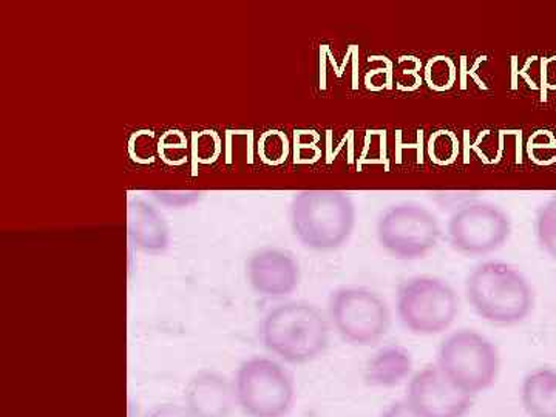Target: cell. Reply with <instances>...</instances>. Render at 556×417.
Wrapping results in <instances>:
<instances>
[{"mask_svg":"<svg viewBox=\"0 0 556 417\" xmlns=\"http://www.w3.org/2000/svg\"><path fill=\"white\" fill-rule=\"evenodd\" d=\"M260 339L277 361L311 364L328 350L331 324L313 303L294 300L266 313L260 325Z\"/></svg>","mask_w":556,"mask_h":417,"instance_id":"cell-1","label":"cell"},{"mask_svg":"<svg viewBox=\"0 0 556 417\" xmlns=\"http://www.w3.org/2000/svg\"><path fill=\"white\" fill-rule=\"evenodd\" d=\"M466 295L475 313L497 327L521 324L535 306V292L525 274L497 260L481 263L468 274Z\"/></svg>","mask_w":556,"mask_h":417,"instance_id":"cell-2","label":"cell"},{"mask_svg":"<svg viewBox=\"0 0 556 417\" xmlns=\"http://www.w3.org/2000/svg\"><path fill=\"white\" fill-rule=\"evenodd\" d=\"M289 222L302 247L316 252L336 251L353 236L356 204L339 190H305L292 200Z\"/></svg>","mask_w":556,"mask_h":417,"instance_id":"cell-3","label":"cell"},{"mask_svg":"<svg viewBox=\"0 0 556 417\" xmlns=\"http://www.w3.org/2000/svg\"><path fill=\"white\" fill-rule=\"evenodd\" d=\"M237 407L248 417H287L295 404V380L283 362L251 357L232 380Z\"/></svg>","mask_w":556,"mask_h":417,"instance_id":"cell-4","label":"cell"},{"mask_svg":"<svg viewBox=\"0 0 556 417\" xmlns=\"http://www.w3.org/2000/svg\"><path fill=\"white\" fill-rule=\"evenodd\" d=\"M437 367L459 390L475 397L495 386L501 371L500 351L481 332L459 329L442 340Z\"/></svg>","mask_w":556,"mask_h":417,"instance_id":"cell-5","label":"cell"},{"mask_svg":"<svg viewBox=\"0 0 556 417\" xmlns=\"http://www.w3.org/2000/svg\"><path fill=\"white\" fill-rule=\"evenodd\" d=\"M396 313L402 327L415 336H438L455 324L459 298L442 278L417 276L397 288Z\"/></svg>","mask_w":556,"mask_h":417,"instance_id":"cell-6","label":"cell"},{"mask_svg":"<svg viewBox=\"0 0 556 417\" xmlns=\"http://www.w3.org/2000/svg\"><path fill=\"white\" fill-rule=\"evenodd\" d=\"M328 320L343 342L375 346L391 328V311L378 292L364 287H342L329 298Z\"/></svg>","mask_w":556,"mask_h":417,"instance_id":"cell-7","label":"cell"},{"mask_svg":"<svg viewBox=\"0 0 556 417\" xmlns=\"http://www.w3.org/2000/svg\"><path fill=\"white\" fill-rule=\"evenodd\" d=\"M378 241L397 260L427 257L441 240L442 229L433 212L415 203L391 206L380 215Z\"/></svg>","mask_w":556,"mask_h":417,"instance_id":"cell-8","label":"cell"},{"mask_svg":"<svg viewBox=\"0 0 556 417\" xmlns=\"http://www.w3.org/2000/svg\"><path fill=\"white\" fill-rule=\"evenodd\" d=\"M511 222L503 208L490 203H471L457 208L448 219L450 247L467 257L492 254L506 244Z\"/></svg>","mask_w":556,"mask_h":417,"instance_id":"cell-9","label":"cell"},{"mask_svg":"<svg viewBox=\"0 0 556 417\" xmlns=\"http://www.w3.org/2000/svg\"><path fill=\"white\" fill-rule=\"evenodd\" d=\"M405 399L424 417H464L473 407V397L445 378L437 364L415 371Z\"/></svg>","mask_w":556,"mask_h":417,"instance_id":"cell-10","label":"cell"},{"mask_svg":"<svg viewBox=\"0 0 556 417\" xmlns=\"http://www.w3.org/2000/svg\"><path fill=\"white\" fill-rule=\"evenodd\" d=\"M249 287L260 298H288L299 288L302 270L291 252L278 248H263L248 260Z\"/></svg>","mask_w":556,"mask_h":417,"instance_id":"cell-11","label":"cell"},{"mask_svg":"<svg viewBox=\"0 0 556 417\" xmlns=\"http://www.w3.org/2000/svg\"><path fill=\"white\" fill-rule=\"evenodd\" d=\"M182 401L192 417H230L237 405L233 383L212 369H203L189 379Z\"/></svg>","mask_w":556,"mask_h":417,"instance_id":"cell-12","label":"cell"},{"mask_svg":"<svg viewBox=\"0 0 556 417\" xmlns=\"http://www.w3.org/2000/svg\"><path fill=\"white\" fill-rule=\"evenodd\" d=\"M127 229L135 248L146 254H163L170 244L166 219L144 200H131L127 208Z\"/></svg>","mask_w":556,"mask_h":417,"instance_id":"cell-13","label":"cell"},{"mask_svg":"<svg viewBox=\"0 0 556 417\" xmlns=\"http://www.w3.org/2000/svg\"><path fill=\"white\" fill-rule=\"evenodd\" d=\"M415 375V361L407 348L388 345L380 348L365 365L364 380L368 387L391 390L408 383Z\"/></svg>","mask_w":556,"mask_h":417,"instance_id":"cell-14","label":"cell"},{"mask_svg":"<svg viewBox=\"0 0 556 417\" xmlns=\"http://www.w3.org/2000/svg\"><path fill=\"white\" fill-rule=\"evenodd\" d=\"M521 405L529 417H556V368L532 369L522 379Z\"/></svg>","mask_w":556,"mask_h":417,"instance_id":"cell-15","label":"cell"},{"mask_svg":"<svg viewBox=\"0 0 556 417\" xmlns=\"http://www.w3.org/2000/svg\"><path fill=\"white\" fill-rule=\"evenodd\" d=\"M424 79L430 90L439 91V93L452 90L457 79L455 62L444 54L430 58L424 68Z\"/></svg>","mask_w":556,"mask_h":417,"instance_id":"cell-16","label":"cell"},{"mask_svg":"<svg viewBox=\"0 0 556 417\" xmlns=\"http://www.w3.org/2000/svg\"><path fill=\"white\" fill-rule=\"evenodd\" d=\"M459 139L452 130H437L427 142L428 159L437 166L447 167L459 156Z\"/></svg>","mask_w":556,"mask_h":417,"instance_id":"cell-17","label":"cell"},{"mask_svg":"<svg viewBox=\"0 0 556 417\" xmlns=\"http://www.w3.org/2000/svg\"><path fill=\"white\" fill-rule=\"evenodd\" d=\"M535 230L541 249L556 260V199L538 211Z\"/></svg>","mask_w":556,"mask_h":417,"instance_id":"cell-18","label":"cell"},{"mask_svg":"<svg viewBox=\"0 0 556 417\" xmlns=\"http://www.w3.org/2000/svg\"><path fill=\"white\" fill-rule=\"evenodd\" d=\"M258 152L269 166H278L288 159L289 142L287 135L278 130L266 131L260 139Z\"/></svg>","mask_w":556,"mask_h":417,"instance_id":"cell-19","label":"cell"},{"mask_svg":"<svg viewBox=\"0 0 556 417\" xmlns=\"http://www.w3.org/2000/svg\"><path fill=\"white\" fill-rule=\"evenodd\" d=\"M129 152L131 159L137 163L149 164L153 163L159 155L160 144L152 131L142 130L131 137Z\"/></svg>","mask_w":556,"mask_h":417,"instance_id":"cell-20","label":"cell"},{"mask_svg":"<svg viewBox=\"0 0 556 417\" xmlns=\"http://www.w3.org/2000/svg\"><path fill=\"white\" fill-rule=\"evenodd\" d=\"M420 62L415 56H404L397 62L394 68V79L396 86L402 91H415L422 84L420 78Z\"/></svg>","mask_w":556,"mask_h":417,"instance_id":"cell-21","label":"cell"},{"mask_svg":"<svg viewBox=\"0 0 556 417\" xmlns=\"http://www.w3.org/2000/svg\"><path fill=\"white\" fill-rule=\"evenodd\" d=\"M544 130L536 131L533 137H530L529 139V153L530 156H532L533 161L538 163V159H540V153L543 152V146H544V153H551L554 152L556 148V139L554 135H552V131H548L546 139H544Z\"/></svg>","mask_w":556,"mask_h":417,"instance_id":"cell-22","label":"cell"},{"mask_svg":"<svg viewBox=\"0 0 556 417\" xmlns=\"http://www.w3.org/2000/svg\"><path fill=\"white\" fill-rule=\"evenodd\" d=\"M380 417H424L412 404L407 401V399H401V401H394L393 404L388 405L386 409H383L382 415Z\"/></svg>","mask_w":556,"mask_h":417,"instance_id":"cell-23","label":"cell"},{"mask_svg":"<svg viewBox=\"0 0 556 417\" xmlns=\"http://www.w3.org/2000/svg\"><path fill=\"white\" fill-rule=\"evenodd\" d=\"M144 417H192L182 405L161 404L146 413Z\"/></svg>","mask_w":556,"mask_h":417,"instance_id":"cell-24","label":"cell"},{"mask_svg":"<svg viewBox=\"0 0 556 417\" xmlns=\"http://www.w3.org/2000/svg\"><path fill=\"white\" fill-rule=\"evenodd\" d=\"M541 83L544 89L556 90V56L546 58L541 62Z\"/></svg>","mask_w":556,"mask_h":417,"instance_id":"cell-25","label":"cell"}]
</instances>
